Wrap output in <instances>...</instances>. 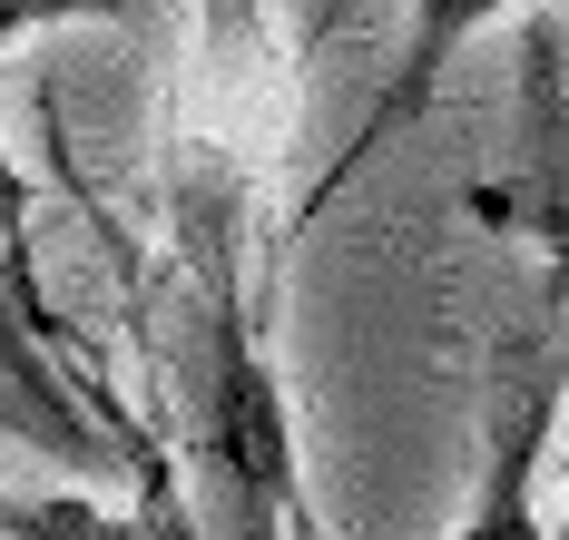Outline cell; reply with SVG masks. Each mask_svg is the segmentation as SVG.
<instances>
[{"instance_id": "6da1fadb", "label": "cell", "mask_w": 569, "mask_h": 540, "mask_svg": "<svg viewBox=\"0 0 569 540\" xmlns=\"http://www.w3.org/2000/svg\"><path fill=\"white\" fill-rule=\"evenodd\" d=\"M168 217L177 256L158 276V304L138 296V324H158V354H168L207 540H295V442L246 304V178L217 148H187Z\"/></svg>"}, {"instance_id": "7a4b0ae2", "label": "cell", "mask_w": 569, "mask_h": 540, "mask_svg": "<svg viewBox=\"0 0 569 540\" xmlns=\"http://www.w3.org/2000/svg\"><path fill=\"white\" fill-rule=\"evenodd\" d=\"M550 413H560V363H550V344H540V324H511L501 354H491V462H481V511L461 521V540H550L540 531V501H530Z\"/></svg>"}, {"instance_id": "3957f363", "label": "cell", "mask_w": 569, "mask_h": 540, "mask_svg": "<svg viewBox=\"0 0 569 540\" xmlns=\"http://www.w3.org/2000/svg\"><path fill=\"white\" fill-rule=\"evenodd\" d=\"M511 207L540 237V266L569 304V30H520V138H511ZM569 540V511H560Z\"/></svg>"}, {"instance_id": "277c9868", "label": "cell", "mask_w": 569, "mask_h": 540, "mask_svg": "<svg viewBox=\"0 0 569 540\" xmlns=\"http://www.w3.org/2000/svg\"><path fill=\"white\" fill-rule=\"evenodd\" d=\"M501 10H511V0H412V30H402L393 79L373 89V109H363V128H353V138L335 148V168H325V178L295 197V227H315V217L335 207L343 187H353V178H363V168H373V158H383V148L402 138V128H412L422 109H432V99H442V79H452V50L471 40V30H481V20H501Z\"/></svg>"}, {"instance_id": "5b68a950", "label": "cell", "mask_w": 569, "mask_h": 540, "mask_svg": "<svg viewBox=\"0 0 569 540\" xmlns=\"http://www.w3.org/2000/svg\"><path fill=\"white\" fill-rule=\"evenodd\" d=\"M0 540H118V531H99V521L69 511V501H10V491H0Z\"/></svg>"}, {"instance_id": "8992f818", "label": "cell", "mask_w": 569, "mask_h": 540, "mask_svg": "<svg viewBox=\"0 0 569 540\" xmlns=\"http://www.w3.org/2000/svg\"><path fill=\"white\" fill-rule=\"evenodd\" d=\"M59 20H138V0H0V50L20 30H59Z\"/></svg>"}, {"instance_id": "52a82bcc", "label": "cell", "mask_w": 569, "mask_h": 540, "mask_svg": "<svg viewBox=\"0 0 569 540\" xmlns=\"http://www.w3.org/2000/svg\"><path fill=\"white\" fill-rule=\"evenodd\" d=\"M256 40H266V10L256 0H207V50L217 60H256Z\"/></svg>"}, {"instance_id": "ba28073f", "label": "cell", "mask_w": 569, "mask_h": 540, "mask_svg": "<svg viewBox=\"0 0 569 540\" xmlns=\"http://www.w3.org/2000/svg\"><path fill=\"white\" fill-rule=\"evenodd\" d=\"M353 10H363V0H305V50H325L343 20H353Z\"/></svg>"}, {"instance_id": "9c48e42d", "label": "cell", "mask_w": 569, "mask_h": 540, "mask_svg": "<svg viewBox=\"0 0 569 540\" xmlns=\"http://www.w3.org/2000/svg\"><path fill=\"white\" fill-rule=\"evenodd\" d=\"M560 10H569V0H560Z\"/></svg>"}]
</instances>
